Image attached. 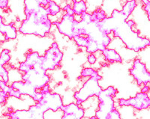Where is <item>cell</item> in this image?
Listing matches in <instances>:
<instances>
[{
  "label": "cell",
  "instance_id": "6da1fadb",
  "mask_svg": "<svg viewBox=\"0 0 150 119\" xmlns=\"http://www.w3.org/2000/svg\"><path fill=\"white\" fill-rule=\"evenodd\" d=\"M63 106L62 100L59 94L56 93L45 94L42 99L29 110H17L5 114L11 119H43L45 118V112L47 110L57 111Z\"/></svg>",
  "mask_w": 150,
  "mask_h": 119
},
{
  "label": "cell",
  "instance_id": "7a4b0ae2",
  "mask_svg": "<svg viewBox=\"0 0 150 119\" xmlns=\"http://www.w3.org/2000/svg\"><path fill=\"white\" fill-rule=\"evenodd\" d=\"M134 24L133 20L125 21L113 29L112 32L114 36L120 37L127 48L135 52H139L146 46H150V41L139 36L138 32L132 29Z\"/></svg>",
  "mask_w": 150,
  "mask_h": 119
},
{
  "label": "cell",
  "instance_id": "3957f363",
  "mask_svg": "<svg viewBox=\"0 0 150 119\" xmlns=\"http://www.w3.org/2000/svg\"><path fill=\"white\" fill-rule=\"evenodd\" d=\"M26 17L19 29L20 32L40 37H45L49 34L52 23L48 16L43 17L37 14H31Z\"/></svg>",
  "mask_w": 150,
  "mask_h": 119
},
{
  "label": "cell",
  "instance_id": "277c9868",
  "mask_svg": "<svg viewBox=\"0 0 150 119\" xmlns=\"http://www.w3.org/2000/svg\"><path fill=\"white\" fill-rule=\"evenodd\" d=\"M118 91L114 87L110 86L108 89L102 90L98 96L99 100L98 109L96 111V116L98 119H108L112 111L116 109L114 106L113 97L117 94Z\"/></svg>",
  "mask_w": 150,
  "mask_h": 119
},
{
  "label": "cell",
  "instance_id": "5b68a950",
  "mask_svg": "<svg viewBox=\"0 0 150 119\" xmlns=\"http://www.w3.org/2000/svg\"><path fill=\"white\" fill-rule=\"evenodd\" d=\"M101 79L99 74L91 77L84 83L83 86L74 94V97L77 101V104L80 105L86 101L89 97L92 96H98L102 89L98 84V81Z\"/></svg>",
  "mask_w": 150,
  "mask_h": 119
},
{
  "label": "cell",
  "instance_id": "8992f818",
  "mask_svg": "<svg viewBox=\"0 0 150 119\" xmlns=\"http://www.w3.org/2000/svg\"><path fill=\"white\" fill-rule=\"evenodd\" d=\"M22 80L24 82L30 83L36 89H41L49 83L50 79L47 75L46 70L43 69L41 65H38L24 73Z\"/></svg>",
  "mask_w": 150,
  "mask_h": 119
},
{
  "label": "cell",
  "instance_id": "52a82bcc",
  "mask_svg": "<svg viewBox=\"0 0 150 119\" xmlns=\"http://www.w3.org/2000/svg\"><path fill=\"white\" fill-rule=\"evenodd\" d=\"M63 57V54L60 51L58 44L56 42L53 43L51 47L47 50L43 56L41 66L45 70H54L60 66V62Z\"/></svg>",
  "mask_w": 150,
  "mask_h": 119
},
{
  "label": "cell",
  "instance_id": "ba28073f",
  "mask_svg": "<svg viewBox=\"0 0 150 119\" xmlns=\"http://www.w3.org/2000/svg\"><path fill=\"white\" fill-rule=\"evenodd\" d=\"M128 17H126L122 13V11L114 10L112 11L111 17L108 18L106 17L104 20L99 23V28L106 35H109L112 32V30L120 26V25L126 21Z\"/></svg>",
  "mask_w": 150,
  "mask_h": 119
},
{
  "label": "cell",
  "instance_id": "9c48e42d",
  "mask_svg": "<svg viewBox=\"0 0 150 119\" xmlns=\"http://www.w3.org/2000/svg\"><path fill=\"white\" fill-rule=\"evenodd\" d=\"M119 105L120 106H131L137 110H143L150 108V98L146 93H137L134 97L130 98L128 100L120 99Z\"/></svg>",
  "mask_w": 150,
  "mask_h": 119
},
{
  "label": "cell",
  "instance_id": "30bf717a",
  "mask_svg": "<svg viewBox=\"0 0 150 119\" xmlns=\"http://www.w3.org/2000/svg\"><path fill=\"white\" fill-rule=\"evenodd\" d=\"M130 73L139 85L150 83V73L147 71L145 65L139 59L134 60L133 66L130 69Z\"/></svg>",
  "mask_w": 150,
  "mask_h": 119
},
{
  "label": "cell",
  "instance_id": "8fae6325",
  "mask_svg": "<svg viewBox=\"0 0 150 119\" xmlns=\"http://www.w3.org/2000/svg\"><path fill=\"white\" fill-rule=\"evenodd\" d=\"M11 88L14 89L15 90L18 91L22 95H28L31 97L36 102H38L42 99L43 94L41 92H38L37 89L30 83L23 81L20 82H14L11 85Z\"/></svg>",
  "mask_w": 150,
  "mask_h": 119
},
{
  "label": "cell",
  "instance_id": "7c38bea8",
  "mask_svg": "<svg viewBox=\"0 0 150 119\" xmlns=\"http://www.w3.org/2000/svg\"><path fill=\"white\" fill-rule=\"evenodd\" d=\"M74 15L66 14L62 17L59 23H54L53 24H56L59 32L61 34L68 36L69 38L72 39L74 37Z\"/></svg>",
  "mask_w": 150,
  "mask_h": 119
},
{
  "label": "cell",
  "instance_id": "4fadbf2b",
  "mask_svg": "<svg viewBox=\"0 0 150 119\" xmlns=\"http://www.w3.org/2000/svg\"><path fill=\"white\" fill-rule=\"evenodd\" d=\"M43 56H40L39 54L36 52L30 53L26 56L25 61L21 62L19 65V70L23 72H27L31 68H33L35 66L41 65Z\"/></svg>",
  "mask_w": 150,
  "mask_h": 119
},
{
  "label": "cell",
  "instance_id": "5bb4252c",
  "mask_svg": "<svg viewBox=\"0 0 150 119\" xmlns=\"http://www.w3.org/2000/svg\"><path fill=\"white\" fill-rule=\"evenodd\" d=\"M61 109L64 112L62 119H80L84 116L83 109L80 108L78 104H71L63 106Z\"/></svg>",
  "mask_w": 150,
  "mask_h": 119
},
{
  "label": "cell",
  "instance_id": "9a60e30c",
  "mask_svg": "<svg viewBox=\"0 0 150 119\" xmlns=\"http://www.w3.org/2000/svg\"><path fill=\"white\" fill-rule=\"evenodd\" d=\"M50 2V0H24L25 15L26 17H28L31 14L35 13L39 10L41 6L47 7Z\"/></svg>",
  "mask_w": 150,
  "mask_h": 119
},
{
  "label": "cell",
  "instance_id": "2e32d148",
  "mask_svg": "<svg viewBox=\"0 0 150 119\" xmlns=\"http://www.w3.org/2000/svg\"><path fill=\"white\" fill-rule=\"evenodd\" d=\"M0 31L2 34L5 35V41L15 39L17 37V30L14 25L12 23L8 24V25L4 24L2 17L0 18Z\"/></svg>",
  "mask_w": 150,
  "mask_h": 119
},
{
  "label": "cell",
  "instance_id": "e0dca14e",
  "mask_svg": "<svg viewBox=\"0 0 150 119\" xmlns=\"http://www.w3.org/2000/svg\"><path fill=\"white\" fill-rule=\"evenodd\" d=\"M105 60L110 61V63H114V62H122V58L120 54L114 50V49H107L106 48L104 50L102 51Z\"/></svg>",
  "mask_w": 150,
  "mask_h": 119
},
{
  "label": "cell",
  "instance_id": "ac0fdd59",
  "mask_svg": "<svg viewBox=\"0 0 150 119\" xmlns=\"http://www.w3.org/2000/svg\"><path fill=\"white\" fill-rule=\"evenodd\" d=\"M89 38V37H88ZM106 49V47L103 45L98 44L96 41H92L90 38H89V41H88V44L86 46V51L89 53H94L97 51H103Z\"/></svg>",
  "mask_w": 150,
  "mask_h": 119
},
{
  "label": "cell",
  "instance_id": "d6986e66",
  "mask_svg": "<svg viewBox=\"0 0 150 119\" xmlns=\"http://www.w3.org/2000/svg\"><path fill=\"white\" fill-rule=\"evenodd\" d=\"M73 10L74 11V14L81 15L82 14L86 12V5L83 0H80L75 2L73 5Z\"/></svg>",
  "mask_w": 150,
  "mask_h": 119
},
{
  "label": "cell",
  "instance_id": "ffe728a7",
  "mask_svg": "<svg viewBox=\"0 0 150 119\" xmlns=\"http://www.w3.org/2000/svg\"><path fill=\"white\" fill-rule=\"evenodd\" d=\"M136 6V1H135V0H130V1H128L125 4L122 11V13L128 17L130 16V14L132 13V11H133L134 9L135 8Z\"/></svg>",
  "mask_w": 150,
  "mask_h": 119
},
{
  "label": "cell",
  "instance_id": "44dd1931",
  "mask_svg": "<svg viewBox=\"0 0 150 119\" xmlns=\"http://www.w3.org/2000/svg\"><path fill=\"white\" fill-rule=\"evenodd\" d=\"M47 10L48 14H49V15L53 16L58 14L59 12H60L61 8H60L59 6L56 2L52 1V0H50L49 5L47 6Z\"/></svg>",
  "mask_w": 150,
  "mask_h": 119
},
{
  "label": "cell",
  "instance_id": "7402d4cb",
  "mask_svg": "<svg viewBox=\"0 0 150 119\" xmlns=\"http://www.w3.org/2000/svg\"><path fill=\"white\" fill-rule=\"evenodd\" d=\"M92 19L93 21H98V22H101L103 20L106 18V14L104 13V11L102 10H97L95 11L92 13Z\"/></svg>",
  "mask_w": 150,
  "mask_h": 119
},
{
  "label": "cell",
  "instance_id": "603a6c76",
  "mask_svg": "<svg viewBox=\"0 0 150 119\" xmlns=\"http://www.w3.org/2000/svg\"><path fill=\"white\" fill-rule=\"evenodd\" d=\"M74 41L76 42L79 46H85L86 47L87 44H88V41H89V38L87 36L85 35H80V36H75L73 38Z\"/></svg>",
  "mask_w": 150,
  "mask_h": 119
},
{
  "label": "cell",
  "instance_id": "cb8c5ba5",
  "mask_svg": "<svg viewBox=\"0 0 150 119\" xmlns=\"http://www.w3.org/2000/svg\"><path fill=\"white\" fill-rule=\"evenodd\" d=\"M10 50L9 49H4L1 53V57H0V66H3L6 63H8L11 59V56L9 55Z\"/></svg>",
  "mask_w": 150,
  "mask_h": 119
},
{
  "label": "cell",
  "instance_id": "d4e9b609",
  "mask_svg": "<svg viewBox=\"0 0 150 119\" xmlns=\"http://www.w3.org/2000/svg\"><path fill=\"white\" fill-rule=\"evenodd\" d=\"M98 74L96 70H93L92 68H84L81 71V76L83 77H93L96 75Z\"/></svg>",
  "mask_w": 150,
  "mask_h": 119
},
{
  "label": "cell",
  "instance_id": "484cf974",
  "mask_svg": "<svg viewBox=\"0 0 150 119\" xmlns=\"http://www.w3.org/2000/svg\"><path fill=\"white\" fill-rule=\"evenodd\" d=\"M0 77L5 82H8V72L3 66H0Z\"/></svg>",
  "mask_w": 150,
  "mask_h": 119
},
{
  "label": "cell",
  "instance_id": "4316f807",
  "mask_svg": "<svg viewBox=\"0 0 150 119\" xmlns=\"http://www.w3.org/2000/svg\"><path fill=\"white\" fill-rule=\"evenodd\" d=\"M9 97L8 93L4 92V91L1 90L0 92V103L1 104H4L6 102V99Z\"/></svg>",
  "mask_w": 150,
  "mask_h": 119
},
{
  "label": "cell",
  "instance_id": "83f0119b",
  "mask_svg": "<svg viewBox=\"0 0 150 119\" xmlns=\"http://www.w3.org/2000/svg\"><path fill=\"white\" fill-rule=\"evenodd\" d=\"M8 94H9V96H13V97H15L18 99L21 98V95H22V94H21L18 92V91L15 90V89H13V88H11V89L8 92Z\"/></svg>",
  "mask_w": 150,
  "mask_h": 119
},
{
  "label": "cell",
  "instance_id": "f1b7e54d",
  "mask_svg": "<svg viewBox=\"0 0 150 119\" xmlns=\"http://www.w3.org/2000/svg\"><path fill=\"white\" fill-rule=\"evenodd\" d=\"M120 118H121V116H120L119 112L116 109H114V110L110 112V114L109 117H108V119H120Z\"/></svg>",
  "mask_w": 150,
  "mask_h": 119
},
{
  "label": "cell",
  "instance_id": "f546056e",
  "mask_svg": "<svg viewBox=\"0 0 150 119\" xmlns=\"http://www.w3.org/2000/svg\"><path fill=\"white\" fill-rule=\"evenodd\" d=\"M0 87H1V90L7 92V93H8L9 91H10L11 89V86H8V85H6V82H4L3 80H1V81H0Z\"/></svg>",
  "mask_w": 150,
  "mask_h": 119
},
{
  "label": "cell",
  "instance_id": "4dcf8cb0",
  "mask_svg": "<svg viewBox=\"0 0 150 119\" xmlns=\"http://www.w3.org/2000/svg\"><path fill=\"white\" fill-rule=\"evenodd\" d=\"M63 10L65 11L66 14H69V15H74V11L73 8H72L70 5H67L66 6H65Z\"/></svg>",
  "mask_w": 150,
  "mask_h": 119
},
{
  "label": "cell",
  "instance_id": "1f68e13d",
  "mask_svg": "<svg viewBox=\"0 0 150 119\" xmlns=\"http://www.w3.org/2000/svg\"><path fill=\"white\" fill-rule=\"evenodd\" d=\"M87 60H88V62H89V64H92V65H93V64H95L96 62V56H94L93 54L89 55V56H88V58H87Z\"/></svg>",
  "mask_w": 150,
  "mask_h": 119
},
{
  "label": "cell",
  "instance_id": "d6a6232c",
  "mask_svg": "<svg viewBox=\"0 0 150 119\" xmlns=\"http://www.w3.org/2000/svg\"><path fill=\"white\" fill-rule=\"evenodd\" d=\"M143 8H144L145 11L146 12V14H147V16H148V18L150 21V2H149L147 5H144V6H143Z\"/></svg>",
  "mask_w": 150,
  "mask_h": 119
},
{
  "label": "cell",
  "instance_id": "836d02e7",
  "mask_svg": "<svg viewBox=\"0 0 150 119\" xmlns=\"http://www.w3.org/2000/svg\"><path fill=\"white\" fill-rule=\"evenodd\" d=\"M8 3V0H0V7L2 8H7Z\"/></svg>",
  "mask_w": 150,
  "mask_h": 119
},
{
  "label": "cell",
  "instance_id": "e575fe53",
  "mask_svg": "<svg viewBox=\"0 0 150 119\" xmlns=\"http://www.w3.org/2000/svg\"><path fill=\"white\" fill-rule=\"evenodd\" d=\"M50 92V87H49V85H45V87H44V88H43V89H41V93H42L43 94H46V93H47V92Z\"/></svg>",
  "mask_w": 150,
  "mask_h": 119
},
{
  "label": "cell",
  "instance_id": "d590c367",
  "mask_svg": "<svg viewBox=\"0 0 150 119\" xmlns=\"http://www.w3.org/2000/svg\"><path fill=\"white\" fill-rule=\"evenodd\" d=\"M149 87L147 86V85H144V87L142 89L141 92H143V93H146V92H149Z\"/></svg>",
  "mask_w": 150,
  "mask_h": 119
},
{
  "label": "cell",
  "instance_id": "8d00e7d4",
  "mask_svg": "<svg viewBox=\"0 0 150 119\" xmlns=\"http://www.w3.org/2000/svg\"><path fill=\"white\" fill-rule=\"evenodd\" d=\"M141 2L143 4V5H146L149 2V0H141Z\"/></svg>",
  "mask_w": 150,
  "mask_h": 119
},
{
  "label": "cell",
  "instance_id": "74e56055",
  "mask_svg": "<svg viewBox=\"0 0 150 119\" xmlns=\"http://www.w3.org/2000/svg\"><path fill=\"white\" fill-rule=\"evenodd\" d=\"M90 118L91 119H96V118H96V116H94V117H91Z\"/></svg>",
  "mask_w": 150,
  "mask_h": 119
},
{
  "label": "cell",
  "instance_id": "f35d334b",
  "mask_svg": "<svg viewBox=\"0 0 150 119\" xmlns=\"http://www.w3.org/2000/svg\"><path fill=\"white\" fill-rule=\"evenodd\" d=\"M72 1H73V2H74V3H75V2H77V0H72Z\"/></svg>",
  "mask_w": 150,
  "mask_h": 119
}]
</instances>
